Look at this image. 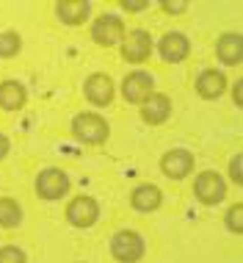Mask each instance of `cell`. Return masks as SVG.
<instances>
[{"instance_id": "6da1fadb", "label": "cell", "mask_w": 243, "mask_h": 263, "mask_svg": "<svg viewBox=\"0 0 243 263\" xmlns=\"http://www.w3.org/2000/svg\"><path fill=\"white\" fill-rule=\"evenodd\" d=\"M72 133H75V139L83 141V144H103V141L108 139L111 127H108V122H105L99 114L80 111L72 119Z\"/></svg>"}, {"instance_id": "7a4b0ae2", "label": "cell", "mask_w": 243, "mask_h": 263, "mask_svg": "<svg viewBox=\"0 0 243 263\" xmlns=\"http://www.w3.org/2000/svg\"><path fill=\"white\" fill-rule=\"evenodd\" d=\"M147 252V244L144 238L138 236L135 230H119L116 236L111 238V255L121 263H135L141 260Z\"/></svg>"}, {"instance_id": "3957f363", "label": "cell", "mask_w": 243, "mask_h": 263, "mask_svg": "<svg viewBox=\"0 0 243 263\" xmlns=\"http://www.w3.org/2000/svg\"><path fill=\"white\" fill-rule=\"evenodd\" d=\"M91 39L99 47H113L116 42H121L125 39V23H121V17H116V14L97 17L94 25H91Z\"/></svg>"}, {"instance_id": "277c9868", "label": "cell", "mask_w": 243, "mask_h": 263, "mask_svg": "<svg viewBox=\"0 0 243 263\" xmlns=\"http://www.w3.org/2000/svg\"><path fill=\"white\" fill-rule=\"evenodd\" d=\"M69 191V177L67 172H61V169L50 166L45 169V172H39L36 177V194L42 197V200H61V197H67Z\"/></svg>"}, {"instance_id": "5b68a950", "label": "cell", "mask_w": 243, "mask_h": 263, "mask_svg": "<svg viewBox=\"0 0 243 263\" xmlns=\"http://www.w3.org/2000/svg\"><path fill=\"white\" fill-rule=\"evenodd\" d=\"M97 219H99V202L94 197L80 194L67 205V222L72 227H91L97 224Z\"/></svg>"}, {"instance_id": "8992f818", "label": "cell", "mask_w": 243, "mask_h": 263, "mask_svg": "<svg viewBox=\"0 0 243 263\" xmlns=\"http://www.w3.org/2000/svg\"><path fill=\"white\" fill-rule=\"evenodd\" d=\"M194 194L202 205H218L227 197V186L218 172H202L194 180Z\"/></svg>"}, {"instance_id": "52a82bcc", "label": "cell", "mask_w": 243, "mask_h": 263, "mask_svg": "<svg viewBox=\"0 0 243 263\" xmlns=\"http://www.w3.org/2000/svg\"><path fill=\"white\" fill-rule=\"evenodd\" d=\"M149 53H152V36H149L147 31L135 28V31L125 33V39H121V59L125 61L144 64L149 59Z\"/></svg>"}, {"instance_id": "ba28073f", "label": "cell", "mask_w": 243, "mask_h": 263, "mask_svg": "<svg viewBox=\"0 0 243 263\" xmlns=\"http://www.w3.org/2000/svg\"><path fill=\"white\" fill-rule=\"evenodd\" d=\"M160 172L171 177V180H183L185 175L194 172V155H191L188 150H169L166 155L160 158Z\"/></svg>"}, {"instance_id": "9c48e42d", "label": "cell", "mask_w": 243, "mask_h": 263, "mask_svg": "<svg viewBox=\"0 0 243 263\" xmlns=\"http://www.w3.org/2000/svg\"><path fill=\"white\" fill-rule=\"evenodd\" d=\"M155 89V81L149 72H141V69H135L125 78V83H121V95H125L127 103H144L149 95H152Z\"/></svg>"}, {"instance_id": "30bf717a", "label": "cell", "mask_w": 243, "mask_h": 263, "mask_svg": "<svg viewBox=\"0 0 243 263\" xmlns=\"http://www.w3.org/2000/svg\"><path fill=\"white\" fill-rule=\"evenodd\" d=\"M83 91H86V100H89L91 105H111V100H113V81L105 72H94V75L86 78Z\"/></svg>"}, {"instance_id": "8fae6325", "label": "cell", "mask_w": 243, "mask_h": 263, "mask_svg": "<svg viewBox=\"0 0 243 263\" xmlns=\"http://www.w3.org/2000/svg\"><path fill=\"white\" fill-rule=\"evenodd\" d=\"M169 114H171V100L166 95H155L152 91L141 105V119L147 125H163L169 119Z\"/></svg>"}, {"instance_id": "7c38bea8", "label": "cell", "mask_w": 243, "mask_h": 263, "mask_svg": "<svg viewBox=\"0 0 243 263\" xmlns=\"http://www.w3.org/2000/svg\"><path fill=\"white\" fill-rule=\"evenodd\" d=\"M158 53H160V59H163V61H169V64H177V61H183L185 55L191 53V42L185 39L183 33L171 31V33H166V36L160 39V45H158Z\"/></svg>"}, {"instance_id": "4fadbf2b", "label": "cell", "mask_w": 243, "mask_h": 263, "mask_svg": "<svg viewBox=\"0 0 243 263\" xmlns=\"http://www.w3.org/2000/svg\"><path fill=\"white\" fill-rule=\"evenodd\" d=\"M216 55L227 67H238L243 61V36L240 33H224L216 45Z\"/></svg>"}, {"instance_id": "5bb4252c", "label": "cell", "mask_w": 243, "mask_h": 263, "mask_svg": "<svg viewBox=\"0 0 243 263\" xmlns=\"http://www.w3.org/2000/svg\"><path fill=\"white\" fill-rule=\"evenodd\" d=\"M160 202H163V194H160V189H158V186H152V183L135 186V189H133V194H130V205H133L135 211H141V213H152V211H158V208H160Z\"/></svg>"}, {"instance_id": "9a60e30c", "label": "cell", "mask_w": 243, "mask_h": 263, "mask_svg": "<svg viewBox=\"0 0 243 263\" xmlns=\"http://www.w3.org/2000/svg\"><path fill=\"white\" fill-rule=\"evenodd\" d=\"M89 11H91L89 0H61L55 6V14L64 25H83L89 20Z\"/></svg>"}, {"instance_id": "2e32d148", "label": "cell", "mask_w": 243, "mask_h": 263, "mask_svg": "<svg viewBox=\"0 0 243 263\" xmlns=\"http://www.w3.org/2000/svg\"><path fill=\"white\" fill-rule=\"evenodd\" d=\"M224 89H227V78L218 69H205L196 78V95L205 97V100H216V97L224 95Z\"/></svg>"}, {"instance_id": "e0dca14e", "label": "cell", "mask_w": 243, "mask_h": 263, "mask_svg": "<svg viewBox=\"0 0 243 263\" xmlns=\"http://www.w3.org/2000/svg\"><path fill=\"white\" fill-rule=\"evenodd\" d=\"M28 95H25V86L17 81H3L0 83V108L6 111H19L25 105Z\"/></svg>"}, {"instance_id": "ac0fdd59", "label": "cell", "mask_w": 243, "mask_h": 263, "mask_svg": "<svg viewBox=\"0 0 243 263\" xmlns=\"http://www.w3.org/2000/svg\"><path fill=\"white\" fill-rule=\"evenodd\" d=\"M23 222V208L19 202H14L11 197H0V227H17Z\"/></svg>"}, {"instance_id": "d6986e66", "label": "cell", "mask_w": 243, "mask_h": 263, "mask_svg": "<svg viewBox=\"0 0 243 263\" xmlns=\"http://www.w3.org/2000/svg\"><path fill=\"white\" fill-rule=\"evenodd\" d=\"M19 47H23V39H19L17 31H3L0 33V59H11V55H17Z\"/></svg>"}, {"instance_id": "ffe728a7", "label": "cell", "mask_w": 243, "mask_h": 263, "mask_svg": "<svg viewBox=\"0 0 243 263\" xmlns=\"http://www.w3.org/2000/svg\"><path fill=\"white\" fill-rule=\"evenodd\" d=\"M240 216H243V205H240V202H238V205H232V208L227 211V227H230L235 236H240V233H243Z\"/></svg>"}, {"instance_id": "44dd1931", "label": "cell", "mask_w": 243, "mask_h": 263, "mask_svg": "<svg viewBox=\"0 0 243 263\" xmlns=\"http://www.w3.org/2000/svg\"><path fill=\"white\" fill-rule=\"evenodd\" d=\"M0 263H28L19 247H0Z\"/></svg>"}, {"instance_id": "7402d4cb", "label": "cell", "mask_w": 243, "mask_h": 263, "mask_svg": "<svg viewBox=\"0 0 243 263\" xmlns=\"http://www.w3.org/2000/svg\"><path fill=\"white\" fill-rule=\"evenodd\" d=\"M240 163H243V158H240V155H235V158H232V163H230V177L235 180V186H240V183H243V175H240Z\"/></svg>"}, {"instance_id": "603a6c76", "label": "cell", "mask_w": 243, "mask_h": 263, "mask_svg": "<svg viewBox=\"0 0 243 263\" xmlns=\"http://www.w3.org/2000/svg\"><path fill=\"white\" fill-rule=\"evenodd\" d=\"M188 9V3H163V11L166 14H183Z\"/></svg>"}, {"instance_id": "cb8c5ba5", "label": "cell", "mask_w": 243, "mask_h": 263, "mask_svg": "<svg viewBox=\"0 0 243 263\" xmlns=\"http://www.w3.org/2000/svg\"><path fill=\"white\" fill-rule=\"evenodd\" d=\"M9 150H11V144H9V139L3 136V133H0V161L6 158V155H9Z\"/></svg>"}, {"instance_id": "d4e9b609", "label": "cell", "mask_w": 243, "mask_h": 263, "mask_svg": "<svg viewBox=\"0 0 243 263\" xmlns=\"http://www.w3.org/2000/svg\"><path fill=\"white\" fill-rule=\"evenodd\" d=\"M125 6V11H144L147 9V3H121Z\"/></svg>"}, {"instance_id": "484cf974", "label": "cell", "mask_w": 243, "mask_h": 263, "mask_svg": "<svg viewBox=\"0 0 243 263\" xmlns=\"http://www.w3.org/2000/svg\"><path fill=\"white\" fill-rule=\"evenodd\" d=\"M243 81H235V105H243V91H240Z\"/></svg>"}]
</instances>
